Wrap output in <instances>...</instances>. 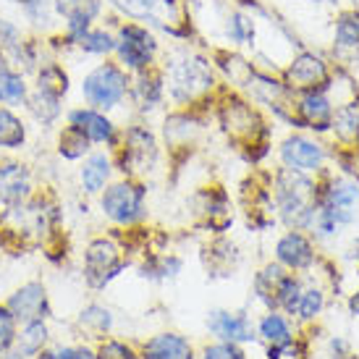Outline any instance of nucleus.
Listing matches in <instances>:
<instances>
[{"mask_svg":"<svg viewBox=\"0 0 359 359\" xmlns=\"http://www.w3.org/2000/svg\"><path fill=\"white\" fill-rule=\"evenodd\" d=\"M165 79V97L179 108H191L215 90V63L197 53H173L160 66Z\"/></svg>","mask_w":359,"mask_h":359,"instance_id":"nucleus-1","label":"nucleus"},{"mask_svg":"<svg viewBox=\"0 0 359 359\" xmlns=\"http://www.w3.org/2000/svg\"><path fill=\"white\" fill-rule=\"evenodd\" d=\"M76 92H79V102L113 113L129 102L131 74L113 58L95 60L79 76Z\"/></svg>","mask_w":359,"mask_h":359,"instance_id":"nucleus-2","label":"nucleus"},{"mask_svg":"<svg viewBox=\"0 0 359 359\" xmlns=\"http://www.w3.org/2000/svg\"><path fill=\"white\" fill-rule=\"evenodd\" d=\"M273 208L278 210L280 220L294 231L312 226L315 210H318V191L315 184L299 170L280 168L276 173V189H273Z\"/></svg>","mask_w":359,"mask_h":359,"instance_id":"nucleus-3","label":"nucleus"},{"mask_svg":"<svg viewBox=\"0 0 359 359\" xmlns=\"http://www.w3.org/2000/svg\"><path fill=\"white\" fill-rule=\"evenodd\" d=\"M53 13H55L58 32L45 40L53 55L66 60L81 32L108 19V6L105 0H53Z\"/></svg>","mask_w":359,"mask_h":359,"instance_id":"nucleus-4","label":"nucleus"},{"mask_svg":"<svg viewBox=\"0 0 359 359\" xmlns=\"http://www.w3.org/2000/svg\"><path fill=\"white\" fill-rule=\"evenodd\" d=\"M95 200L102 218L121 231L137 229L147 218V187L140 179H113Z\"/></svg>","mask_w":359,"mask_h":359,"instance_id":"nucleus-5","label":"nucleus"},{"mask_svg":"<svg viewBox=\"0 0 359 359\" xmlns=\"http://www.w3.org/2000/svg\"><path fill=\"white\" fill-rule=\"evenodd\" d=\"M110 152H113L116 170L121 176L142 181V176L152 173L158 165L160 144L155 131L147 123H129V126H121L118 144Z\"/></svg>","mask_w":359,"mask_h":359,"instance_id":"nucleus-6","label":"nucleus"},{"mask_svg":"<svg viewBox=\"0 0 359 359\" xmlns=\"http://www.w3.org/2000/svg\"><path fill=\"white\" fill-rule=\"evenodd\" d=\"M105 6L110 19L144 24L152 32H168L173 37H179L187 24L179 0H105Z\"/></svg>","mask_w":359,"mask_h":359,"instance_id":"nucleus-7","label":"nucleus"},{"mask_svg":"<svg viewBox=\"0 0 359 359\" xmlns=\"http://www.w3.org/2000/svg\"><path fill=\"white\" fill-rule=\"evenodd\" d=\"M129 265L126 247L116 236H95L84 244L81 252V278L90 291L108 289L113 280L121 276V270Z\"/></svg>","mask_w":359,"mask_h":359,"instance_id":"nucleus-8","label":"nucleus"},{"mask_svg":"<svg viewBox=\"0 0 359 359\" xmlns=\"http://www.w3.org/2000/svg\"><path fill=\"white\" fill-rule=\"evenodd\" d=\"M158 58L160 40L150 27L134 21H116V53H113L116 63H121L134 76L142 71L158 69Z\"/></svg>","mask_w":359,"mask_h":359,"instance_id":"nucleus-9","label":"nucleus"},{"mask_svg":"<svg viewBox=\"0 0 359 359\" xmlns=\"http://www.w3.org/2000/svg\"><path fill=\"white\" fill-rule=\"evenodd\" d=\"M218 121L223 131L229 134V140H233L244 150L262 147V140L268 137V126L259 116V110L239 95H229L220 102Z\"/></svg>","mask_w":359,"mask_h":359,"instance_id":"nucleus-10","label":"nucleus"},{"mask_svg":"<svg viewBox=\"0 0 359 359\" xmlns=\"http://www.w3.org/2000/svg\"><path fill=\"white\" fill-rule=\"evenodd\" d=\"M40 189L37 170L19 155H0V210L21 208Z\"/></svg>","mask_w":359,"mask_h":359,"instance_id":"nucleus-11","label":"nucleus"},{"mask_svg":"<svg viewBox=\"0 0 359 359\" xmlns=\"http://www.w3.org/2000/svg\"><path fill=\"white\" fill-rule=\"evenodd\" d=\"M63 123H69V126H74L76 131H81V134L92 142V147L113 150V147L118 144L121 126L116 123V118H113L110 113H105V110H97V108H92V105H84V102H76V105H69Z\"/></svg>","mask_w":359,"mask_h":359,"instance_id":"nucleus-12","label":"nucleus"},{"mask_svg":"<svg viewBox=\"0 0 359 359\" xmlns=\"http://www.w3.org/2000/svg\"><path fill=\"white\" fill-rule=\"evenodd\" d=\"M116 160L105 147H95L84 160L76 163V187L84 197H97L116 179Z\"/></svg>","mask_w":359,"mask_h":359,"instance_id":"nucleus-13","label":"nucleus"},{"mask_svg":"<svg viewBox=\"0 0 359 359\" xmlns=\"http://www.w3.org/2000/svg\"><path fill=\"white\" fill-rule=\"evenodd\" d=\"M8 309L13 312V318L21 323H29V320H48L53 315L50 304V291L45 286V280H27L21 283L19 289L8 297Z\"/></svg>","mask_w":359,"mask_h":359,"instance_id":"nucleus-14","label":"nucleus"},{"mask_svg":"<svg viewBox=\"0 0 359 359\" xmlns=\"http://www.w3.org/2000/svg\"><path fill=\"white\" fill-rule=\"evenodd\" d=\"M66 110H69V100L66 97H58L53 92L37 90L32 87L29 100L24 105V116L32 126H37L42 131H55L66 118Z\"/></svg>","mask_w":359,"mask_h":359,"instance_id":"nucleus-15","label":"nucleus"},{"mask_svg":"<svg viewBox=\"0 0 359 359\" xmlns=\"http://www.w3.org/2000/svg\"><path fill=\"white\" fill-rule=\"evenodd\" d=\"M74 55L79 58H90V60H105L113 58L116 53V19H105L100 24H92L87 32H81L74 48H71ZM69 53V55H71Z\"/></svg>","mask_w":359,"mask_h":359,"instance_id":"nucleus-16","label":"nucleus"},{"mask_svg":"<svg viewBox=\"0 0 359 359\" xmlns=\"http://www.w3.org/2000/svg\"><path fill=\"white\" fill-rule=\"evenodd\" d=\"M0 6L16 11L21 24L37 37H50L58 32L55 13H53V0H0Z\"/></svg>","mask_w":359,"mask_h":359,"instance_id":"nucleus-17","label":"nucleus"},{"mask_svg":"<svg viewBox=\"0 0 359 359\" xmlns=\"http://www.w3.org/2000/svg\"><path fill=\"white\" fill-rule=\"evenodd\" d=\"M197 205V215L200 220L215 233H223L233 223V210H231L229 194L220 189V187H208L194 197Z\"/></svg>","mask_w":359,"mask_h":359,"instance_id":"nucleus-18","label":"nucleus"},{"mask_svg":"<svg viewBox=\"0 0 359 359\" xmlns=\"http://www.w3.org/2000/svg\"><path fill=\"white\" fill-rule=\"evenodd\" d=\"M32 123L24 110L0 105V155H19L29 147Z\"/></svg>","mask_w":359,"mask_h":359,"instance_id":"nucleus-19","label":"nucleus"},{"mask_svg":"<svg viewBox=\"0 0 359 359\" xmlns=\"http://www.w3.org/2000/svg\"><path fill=\"white\" fill-rule=\"evenodd\" d=\"M165 100V79H163V71L150 69L142 71V74H134L131 76V92H129V102L137 105L140 113H152L158 110Z\"/></svg>","mask_w":359,"mask_h":359,"instance_id":"nucleus-20","label":"nucleus"},{"mask_svg":"<svg viewBox=\"0 0 359 359\" xmlns=\"http://www.w3.org/2000/svg\"><path fill=\"white\" fill-rule=\"evenodd\" d=\"M208 330L215 339L229 341V344H250V341H255L252 320L244 312L212 309L208 315Z\"/></svg>","mask_w":359,"mask_h":359,"instance_id":"nucleus-21","label":"nucleus"},{"mask_svg":"<svg viewBox=\"0 0 359 359\" xmlns=\"http://www.w3.org/2000/svg\"><path fill=\"white\" fill-rule=\"evenodd\" d=\"M32 87L45 92H53L58 97H71V90H74V79H71V71L66 66V60L58 58V55H48L42 60L37 71L32 74Z\"/></svg>","mask_w":359,"mask_h":359,"instance_id":"nucleus-22","label":"nucleus"},{"mask_svg":"<svg viewBox=\"0 0 359 359\" xmlns=\"http://www.w3.org/2000/svg\"><path fill=\"white\" fill-rule=\"evenodd\" d=\"M280 163L291 170H299V173H309V170H318L323 165V147L315 142L304 140V137H289L280 144Z\"/></svg>","mask_w":359,"mask_h":359,"instance_id":"nucleus-23","label":"nucleus"},{"mask_svg":"<svg viewBox=\"0 0 359 359\" xmlns=\"http://www.w3.org/2000/svg\"><path fill=\"white\" fill-rule=\"evenodd\" d=\"M276 259L286 270H307L315 262V250L302 231H289L276 244Z\"/></svg>","mask_w":359,"mask_h":359,"instance_id":"nucleus-24","label":"nucleus"},{"mask_svg":"<svg viewBox=\"0 0 359 359\" xmlns=\"http://www.w3.org/2000/svg\"><path fill=\"white\" fill-rule=\"evenodd\" d=\"M325 79H328L325 63L315 55H309V53H302L299 58H294V63L286 69V87L289 90L312 92Z\"/></svg>","mask_w":359,"mask_h":359,"instance_id":"nucleus-25","label":"nucleus"},{"mask_svg":"<svg viewBox=\"0 0 359 359\" xmlns=\"http://www.w3.org/2000/svg\"><path fill=\"white\" fill-rule=\"evenodd\" d=\"M142 359H194L191 344L179 333H158L142 344Z\"/></svg>","mask_w":359,"mask_h":359,"instance_id":"nucleus-26","label":"nucleus"},{"mask_svg":"<svg viewBox=\"0 0 359 359\" xmlns=\"http://www.w3.org/2000/svg\"><path fill=\"white\" fill-rule=\"evenodd\" d=\"M113 312L110 307L100 304V302H90L87 307L76 315V330H79L81 339H92V341H102L110 336L113 330Z\"/></svg>","mask_w":359,"mask_h":359,"instance_id":"nucleus-27","label":"nucleus"},{"mask_svg":"<svg viewBox=\"0 0 359 359\" xmlns=\"http://www.w3.org/2000/svg\"><path fill=\"white\" fill-rule=\"evenodd\" d=\"M95 150L92 147V142L76 131L74 126L69 123H60L58 129H55V140H53V152H55V158L63 160V163H79L84 160L90 152Z\"/></svg>","mask_w":359,"mask_h":359,"instance_id":"nucleus-28","label":"nucleus"},{"mask_svg":"<svg viewBox=\"0 0 359 359\" xmlns=\"http://www.w3.org/2000/svg\"><path fill=\"white\" fill-rule=\"evenodd\" d=\"M29 92H32V79L24 71L11 69V66L0 69V105L24 110V105L29 100Z\"/></svg>","mask_w":359,"mask_h":359,"instance_id":"nucleus-29","label":"nucleus"},{"mask_svg":"<svg viewBox=\"0 0 359 359\" xmlns=\"http://www.w3.org/2000/svg\"><path fill=\"white\" fill-rule=\"evenodd\" d=\"M50 346V325L48 320H29V323H21L19 333H16V346L24 359H34L37 354Z\"/></svg>","mask_w":359,"mask_h":359,"instance_id":"nucleus-30","label":"nucleus"},{"mask_svg":"<svg viewBox=\"0 0 359 359\" xmlns=\"http://www.w3.org/2000/svg\"><path fill=\"white\" fill-rule=\"evenodd\" d=\"M297 123L302 126H309V129H328L330 123V116H333V110H330V102L325 100V95L318 90L312 92H304L297 102Z\"/></svg>","mask_w":359,"mask_h":359,"instance_id":"nucleus-31","label":"nucleus"},{"mask_svg":"<svg viewBox=\"0 0 359 359\" xmlns=\"http://www.w3.org/2000/svg\"><path fill=\"white\" fill-rule=\"evenodd\" d=\"M289 278V273L283 265L278 262H270L265 268L259 270L257 276H255V294H257V299L270 309H278V297L280 291H283V283Z\"/></svg>","mask_w":359,"mask_h":359,"instance_id":"nucleus-32","label":"nucleus"},{"mask_svg":"<svg viewBox=\"0 0 359 359\" xmlns=\"http://www.w3.org/2000/svg\"><path fill=\"white\" fill-rule=\"evenodd\" d=\"M194 131H197V123L189 118V113H173L170 118H165L163 134L170 147H187Z\"/></svg>","mask_w":359,"mask_h":359,"instance_id":"nucleus-33","label":"nucleus"},{"mask_svg":"<svg viewBox=\"0 0 359 359\" xmlns=\"http://www.w3.org/2000/svg\"><path fill=\"white\" fill-rule=\"evenodd\" d=\"M257 333L262 336V339L268 341L270 346H280V344H286V341H291V328L289 323H286V318L283 315H278L276 309H270L265 318L259 320L257 325Z\"/></svg>","mask_w":359,"mask_h":359,"instance_id":"nucleus-34","label":"nucleus"},{"mask_svg":"<svg viewBox=\"0 0 359 359\" xmlns=\"http://www.w3.org/2000/svg\"><path fill=\"white\" fill-rule=\"evenodd\" d=\"M34 359H97V354L87 344H53Z\"/></svg>","mask_w":359,"mask_h":359,"instance_id":"nucleus-35","label":"nucleus"},{"mask_svg":"<svg viewBox=\"0 0 359 359\" xmlns=\"http://www.w3.org/2000/svg\"><path fill=\"white\" fill-rule=\"evenodd\" d=\"M226 34L233 45H250V40L255 37V21L247 16V13H231L229 21H226Z\"/></svg>","mask_w":359,"mask_h":359,"instance_id":"nucleus-36","label":"nucleus"},{"mask_svg":"<svg viewBox=\"0 0 359 359\" xmlns=\"http://www.w3.org/2000/svg\"><path fill=\"white\" fill-rule=\"evenodd\" d=\"M333 129L339 131L344 142H359V105H349L336 113Z\"/></svg>","mask_w":359,"mask_h":359,"instance_id":"nucleus-37","label":"nucleus"},{"mask_svg":"<svg viewBox=\"0 0 359 359\" xmlns=\"http://www.w3.org/2000/svg\"><path fill=\"white\" fill-rule=\"evenodd\" d=\"M16 333H19V320L13 318L8 304H0V357L16 346Z\"/></svg>","mask_w":359,"mask_h":359,"instance_id":"nucleus-38","label":"nucleus"},{"mask_svg":"<svg viewBox=\"0 0 359 359\" xmlns=\"http://www.w3.org/2000/svg\"><path fill=\"white\" fill-rule=\"evenodd\" d=\"M95 354H97V359H142L137 351L131 349L129 344H123V341H118V339L97 341Z\"/></svg>","mask_w":359,"mask_h":359,"instance_id":"nucleus-39","label":"nucleus"},{"mask_svg":"<svg viewBox=\"0 0 359 359\" xmlns=\"http://www.w3.org/2000/svg\"><path fill=\"white\" fill-rule=\"evenodd\" d=\"M336 40H339L341 48H359V16L357 13L341 16L339 29H336Z\"/></svg>","mask_w":359,"mask_h":359,"instance_id":"nucleus-40","label":"nucleus"},{"mask_svg":"<svg viewBox=\"0 0 359 359\" xmlns=\"http://www.w3.org/2000/svg\"><path fill=\"white\" fill-rule=\"evenodd\" d=\"M320 309H323V294H320L318 289H304V286H302V297H299V304H297V315H299L302 320H312Z\"/></svg>","mask_w":359,"mask_h":359,"instance_id":"nucleus-41","label":"nucleus"},{"mask_svg":"<svg viewBox=\"0 0 359 359\" xmlns=\"http://www.w3.org/2000/svg\"><path fill=\"white\" fill-rule=\"evenodd\" d=\"M202 359H247V354L239 349V344H229V341H220L212 346H205Z\"/></svg>","mask_w":359,"mask_h":359,"instance_id":"nucleus-42","label":"nucleus"},{"mask_svg":"<svg viewBox=\"0 0 359 359\" xmlns=\"http://www.w3.org/2000/svg\"><path fill=\"white\" fill-rule=\"evenodd\" d=\"M268 359H307V349L302 341H286L280 346H270Z\"/></svg>","mask_w":359,"mask_h":359,"instance_id":"nucleus-43","label":"nucleus"},{"mask_svg":"<svg viewBox=\"0 0 359 359\" xmlns=\"http://www.w3.org/2000/svg\"><path fill=\"white\" fill-rule=\"evenodd\" d=\"M349 309L354 312V315H359V294H354V297L349 299Z\"/></svg>","mask_w":359,"mask_h":359,"instance_id":"nucleus-44","label":"nucleus"},{"mask_svg":"<svg viewBox=\"0 0 359 359\" xmlns=\"http://www.w3.org/2000/svg\"><path fill=\"white\" fill-rule=\"evenodd\" d=\"M0 359H24V357H21V354L16 349H11V351H6V354H3Z\"/></svg>","mask_w":359,"mask_h":359,"instance_id":"nucleus-45","label":"nucleus"},{"mask_svg":"<svg viewBox=\"0 0 359 359\" xmlns=\"http://www.w3.org/2000/svg\"><path fill=\"white\" fill-rule=\"evenodd\" d=\"M315 3H323V0H315Z\"/></svg>","mask_w":359,"mask_h":359,"instance_id":"nucleus-46","label":"nucleus"}]
</instances>
